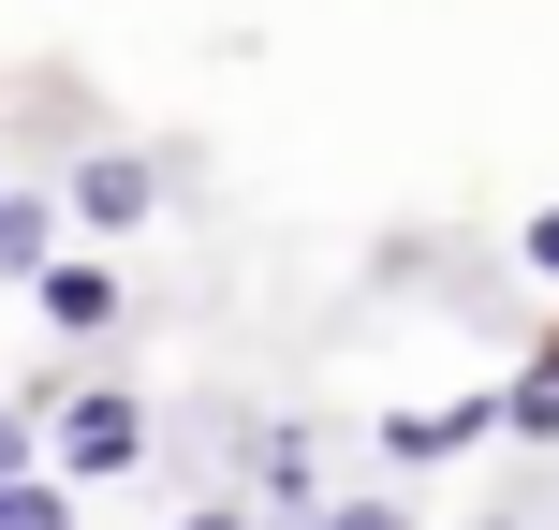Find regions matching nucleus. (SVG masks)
<instances>
[{"instance_id": "423d86ee", "label": "nucleus", "mask_w": 559, "mask_h": 530, "mask_svg": "<svg viewBox=\"0 0 559 530\" xmlns=\"http://www.w3.org/2000/svg\"><path fill=\"white\" fill-rule=\"evenodd\" d=\"M0 266H45V222L29 207H0Z\"/></svg>"}, {"instance_id": "39448f33", "label": "nucleus", "mask_w": 559, "mask_h": 530, "mask_svg": "<svg viewBox=\"0 0 559 530\" xmlns=\"http://www.w3.org/2000/svg\"><path fill=\"white\" fill-rule=\"evenodd\" d=\"M515 427H559V354L531 368V384H515Z\"/></svg>"}, {"instance_id": "0eeeda50", "label": "nucleus", "mask_w": 559, "mask_h": 530, "mask_svg": "<svg viewBox=\"0 0 559 530\" xmlns=\"http://www.w3.org/2000/svg\"><path fill=\"white\" fill-rule=\"evenodd\" d=\"M531 266H545V280H559V207H545V222H531Z\"/></svg>"}, {"instance_id": "6e6552de", "label": "nucleus", "mask_w": 559, "mask_h": 530, "mask_svg": "<svg viewBox=\"0 0 559 530\" xmlns=\"http://www.w3.org/2000/svg\"><path fill=\"white\" fill-rule=\"evenodd\" d=\"M15 457H29V427H15V413H0V472H15Z\"/></svg>"}, {"instance_id": "f257e3e1", "label": "nucleus", "mask_w": 559, "mask_h": 530, "mask_svg": "<svg viewBox=\"0 0 559 530\" xmlns=\"http://www.w3.org/2000/svg\"><path fill=\"white\" fill-rule=\"evenodd\" d=\"M133 443H147L133 398H74V413H59V457H74V472H133Z\"/></svg>"}, {"instance_id": "f03ea898", "label": "nucleus", "mask_w": 559, "mask_h": 530, "mask_svg": "<svg viewBox=\"0 0 559 530\" xmlns=\"http://www.w3.org/2000/svg\"><path fill=\"white\" fill-rule=\"evenodd\" d=\"M45 309H59L74 339H104V325H118V280H104V266H45Z\"/></svg>"}, {"instance_id": "7ed1b4c3", "label": "nucleus", "mask_w": 559, "mask_h": 530, "mask_svg": "<svg viewBox=\"0 0 559 530\" xmlns=\"http://www.w3.org/2000/svg\"><path fill=\"white\" fill-rule=\"evenodd\" d=\"M133 207H147V163H88L74 177V222H133Z\"/></svg>"}, {"instance_id": "20e7f679", "label": "nucleus", "mask_w": 559, "mask_h": 530, "mask_svg": "<svg viewBox=\"0 0 559 530\" xmlns=\"http://www.w3.org/2000/svg\"><path fill=\"white\" fill-rule=\"evenodd\" d=\"M472 427H486V413H397L383 443H397V457H456V443H472Z\"/></svg>"}]
</instances>
